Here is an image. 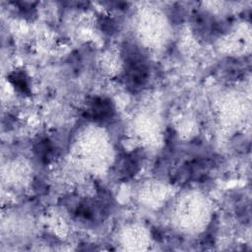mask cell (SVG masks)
Instances as JSON below:
<instances>
[{"label": "cell", "mask_w": 252, "mask_h": 252, "mask_svg": "<svg viewBox=\"0 0 252 252\" xmlns=\"http://www.w3.org/2000/svg\"><path fill=\"white\" fill-rule=\"evenodd\" d=\"M114 114L112 102L107 98H95L89 107V115L96 121H105Z\"/></svg>", "instance_id": "cell-2"}, {"label": "cell", "mask_w": 252, "mask_h": 252, "mask_svg": "<svg viewBox=\"0 0 252 252\" xmlns=\"http://www.w3.org/2000/svg\"><path fill=\"white\" fill-rule=\"evenodd\" d=\"M124 49L125 79L128 85L136 90L144 86L148 80V63L145 56L135 45H126Z\"/></svg>", "instance_id": "cell-1"}, {"label": "cell", "mask_w": 252, "mask_h": 252, "mask_svg": "<svg viewBox=\"0 0 252 252\" xmlns=\"http://www.w3.org/2000/svg\"><path fill=\"white\" fill-rule=\"evenodd\" d=\"M140 163V157L137 155L131 154L124 158L121 167H120V174L124 179L131 178L139 169Z\"/></svg>", "instance_id": "cell-3"}, {"label": "cell", "mask_w": 252, "mask_h": 252, "mask_svg": "<svg viewBox=\"0 0 252 252\" xmlns=\"http://www.w3.org/2000/svg\"><path fill=\"white\" fill-rule=\"evenodd\" d=\"M100 25H101V29L104 31V32H107V33H112L116 29L115 22L109 18H103Z\"/></svg>", "instance_id": "cell-5"}, {"label": "cell", "mask_w": 252, "mask_h": 252, "mask_svg": "<svg viewBox=\"0 0 252 252\" xmlns=\"http://www.w3.org/2000/svg\"><path fill=\"white\" fill-rule=\"evenodd\" d=\"M9 81L12 83V85L21 93L23 94H29V84L28 80L22 72H14L9 76Z\"/></svg>", "instance_id": "cell-4"}]
</instances>
